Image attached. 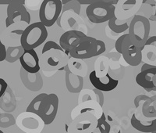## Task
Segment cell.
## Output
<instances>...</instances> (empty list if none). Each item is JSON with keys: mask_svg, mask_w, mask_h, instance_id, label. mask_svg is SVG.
I'll return each instance as SVG.
<instances>
[{"mask_svg": "<svg viewBox=\"0 0 156 133\" xmlns=\"http://www.w3.org/2000/svg\"><path fill=\"white\" fill-rule=\"evenodd\" d=\"M62 9L61 0H44L39 9L40 22L45 28L51 27L59 17Z\"/></svg>", "mask_w": 156, "mask_h": 133, "instance_id": "5b68a950", "label": "cell"}, {"mask_svg": "<svg viewBox=\"0 0 156 133\" xmlns=\"http://www.w3.org/2000/svg\"><path fill=\"white\" fill-rule=\"evenodd\" d=\"M109 133H111V132H109ZM116 133H121V130L119 129V130H118V131H117Z\"/></svg>", "mask_w": 156, "mask_h": 133, "instance_id": "83f0119b", "label": "cell"}, {"mask_svg": "<svg viewBox=\"0 0 156 133\" xmlns=\"http://www.w3.org/2000/svg\"><path fill=\"white\" fill-rule=\"evenodd\" d=\"M0 133H4V132L2 131V130H0Z\"/></svg>", "mask_w": 156, "mask_h": 133, "instance_id": "f1b7e54d", "label": "cell"}, {"mask_svg": "<svg viewBox=\"0 0 156 133\" xmlns=\"http://www.w3.org/2000/svg\"><path fill=\"white\" fill-rule=\"evenodd\" d=\"M6 57V49L3 43L0 40V62L5 61Z\"/></svg>", "mask_w": 156, "mask_h": 133, "instance_id": "603a6c76", "label": "cell"}, {"mask_svg": "<svg viewBox=\"0 0 156 133\" xmlns=\"http://www.w3.org/2000/svg\"><path fill=\"white\" fill-rule=\"evenodd\" d=\"M87 36L83 32L80 31H68L64 32L61 35L59 39V46L66 52V55H68L69 52L76 47L80 42L84 41Z\"/></svg>", "mask_w": 156, "mask_h": 133, "instance_id": "30bf717a", "label": "cell"}, {"mask_svg": "<svg viewBox=\"0 0 156 133\" xmlns=\"http://www.w3.org/2000/svg\"><path fill=\"white\" fill-rule=\"evenodd\" d=\"M23 1H12L7 7V17L5 20V25L9 27L16 22V20L20 18V21L30 23V15L23 6Z\"/></svg>", "mask_w": 156, "mask_h": 133, "instance_id": "9c48e42d", "label": "cell"}, {"mask_svg": "<svg viewBox=\"0 0 156 133\" xmlns=\"http://www.w3.org/2000/svg\"><path fill=\"white\" fill-rule=\"evenodd\" d=\"M118 1H93L86 9V15L91 23L108 22L115 16V7L112 2Z\"/></svg>", "mask_w": 156, "mask_h": 133, "instance_id": "3957f363", "label": "cell"}, {"mask_svg": "<svg viewBox=\"0 0 156 133\" xmlns=\"http://www.w3.org/2000/svg\"><path fill=\"white\" fill-rule=\"evenodd\" d=\"M156 75V67L140 71L136 76V82L140 87L144 88L147 92L156 91V87L152 82V78Z\"/></svg>", "mask_w": 156, "mask_h": 133, "instance_id": "4fadbf2b", "label": "cell"}, {"mask_svg": "<svg viewBox=\"0 0 156 133\" xmlns=\"http://www.w3.org/2000/svg\"><path fill=\"white\" fill-rule=\"evenodd\" d=\"M66 84L69 92L77 93L81 91L83 87V78L67 71L66 74Z\"/></svg>", "mask_w": 156, "mask_h": 133, "instance_id": "5bb4252c", "label": "cell"}, {"mask_svg": "<svg viewBox=\"0 0 156 133\" xmlns=\"http://www.w3.org/2000/svg\"><path fill=\"white\" fill-rule=\"evenodd\" d=\"M47 95H48L47 93H41V94L37 95L36 97H34L27 107V110H26L27 112L37 115L39 110L41 108V104H42L44 98L46 97Z\"/></svg>", "mask_w": 156, "mask_h": 133, "instance_id": "2e32d148", "label": "cell"}, {"mask_svg": "<svg viewBox=\"0 0 156 133\" xmlns=\"http://www.w3.org/2000/svg\"><path fill=\"white\" fill-rule=\"evenodd\" d=\"M8 85L3 78H0V98L5 94V91L7 89Z\"/></svg>", "mask_w": 156, "mask_h": 133, "instance_id": "7402d4cb", "label": "cell"}, {"mask_svg": "<svg viewBox=\"0 0 156 133\" xmlns=\"http://www.w3.org/2000/svg\"><path fill=\"white\" fill-rule=\"evenodd\" d=\"M155 6H156V4H155Z\"/></svg>", "mask_w": 156, "mask_h": 133, "instance_id": "4dcf8cb0", "label": "cell"}, {"mask_svg": "<svg viewBox=\"0 0 156 133\" xmlns=\"http://www.w3.org/2000/svg\"><path fill=\"white\" fill-rule=\"evenodd\" d=\"M108 28L112 31L115 32V33H117V34H120V33L126 31L129 28V26H128L126 22H124V23L122 24H118V19H117V17L115 16L113 17L108 22Z\"/></svg>", "mask_w": 156, "mask_h": 133, "instance_id": "ac0fdd59", "label": "cell"}, {"mask_svg": "<svg viewBox=\"0 0 156 133\" xmlns=\"http://www.w3.org/2000/svg\"><path fill=\"white\" fill-rule=\"evenodd\" d=\"M89 80L91 85L95 89L101 92H110L115 89L118 86L119 81L112 78L109 74H106L105 77L100 78L97 75L95 71H93L89 75Z\"/></svg>", "mask_w": 156, "mask_h": 133, "instance_id": "8fae6325", "label": "cell"}, {"mask_svg": "<svg viewBox=\"0 0 156 133\" xmlns=\"http://www.w3.org/2000/svg\"><path fill=\"white\" fill-rule=\"evenodd\" d=\"M98 50V39L87 36L84 41L69 52L70 57L76 60H87L95 57Z\"/></svg>", "mask_w": 156, "mask_h": 133, "instance_id": "ba28073f", "label": "cell"}, {"mask_svg": "<svg viewBox=\"0 0 156 133\" xmlns=\"http://www.w3.org/2000/svg\"><path fill=\"white\" fill-rule=\"evenodd\" d=\"M150 28V22L147 17L136 15L129 24L128 34L144 46V43L149 38Z\"/></svg>", "mask_w": 156, "mask_h": 133, "instance_id": "8992f818", "label": "cell"}, {"mask_svg": "<svg viewBox=\"0 0 156 133\" xmlns=\"http://www.w3.org/2000/svg\"><path fill=\"white\" fill-rule=\"evenodd\" d=\"M130 123H131V125L133 128L140 131V132L151 133L156 131V118L153 121H149L147 124H144L136 118L135 114H133L131 120H130Z\"/></svg>", "mask_w": 156, "mask_h": 133, "instance_id": "9a60e30c", "label": "cell"}, {"mask_svg": "<svg viewBox=\"0 0 156 133\" xmlns=\"http://www.w3.org/2000/svg\"><path fill=\"white\" fill-rule=\"evenodd\" d=\"M151 133H156V131H153V132H151Z\"/></svg>", "mask_w": 156, "mask_h": 133, "instance_id": "f546056e", "label": "cell"}, {"mask_svg": "<svg viewBox=\"0 0 156 133\" xmlns=\"http://www.w3.org/2000/svg\"><path fill=\"white\" fill-rule=\"evenodd\" d=\"M47 28L41 22H34L25 28L20 36V46L23 50H32L46 41Z\"/></svg>", "mask_w": 156, "mask_h": 133, "instance_id": "7a4b0ae2", "label": "cell"}, {"mask_svg": "<svg viewBox=\"0 0 156 133\" xmlns=\"http://www.w3.org/2000/svg\"><path fill=\"white\" fill-rule=\"evenodd\" d=\"M58 97L54 93L48 94L44 98L37 115L41 118L44 124L48 125L54 121L58 113Z\"/></svg>", "mask_w": 156, "mask_h": 133, "instance_id": "52a82bcc", "label": "cell"}, {"mask_svg": "<svg viewBox=\"0 0 156 133\" xmlns=\"http://www.w3.org/2000/svg\"><path fill=\"white\" fill-rule=\"evenodd\" d=\"M105 50H106V46H105V42L101 41V40L98 39V50L95 53V57L101 55V53H105Z\"/></svg>", "mask_w": 156, "mask_h": 133, "instance_id": "44dd1931", "label": "cell"}, {"mask_svg": "<svg viewBox=\"0 0 156 133\" xmlns=\"http://www.w3.org/2000/svg\"><path fill=\"white\" fill-rule=\"evenodd\" d=\"M68 57L62 49H53L41 54L40 68L44 71H54L62 70L66 66Z\"/></svg>", "mask_w": 156, "mask_h": 133, "instance_id": "277c9868", "label": "cell"}, {"mask_svg": "<svg viewBox=\"0 0 156 133\" xmlns=\"http://www.w3.org/2000/svg\"><path fill=\"white\" fill-rule=\"evenodd\" d=\"M23 49L21 46H10L6 50L5 61L9 63H13L19 60L23 53Z\"/></svg>", "mask_w": 156, "mask_h": 133, "instance_id": "e0dca14e", "label": "cell"}, {"mask_svg": "<svg viewBox=\"0 0 156 133\" xmlns=\"http://www.w3.org/2000/svg\"><path fill=\"white\" fill-rule=\"evenodd\" d=\"M115 48L129 66L136 67L141 63L144 46L129 34L122 35L117 39Z\"/></svg>", "mask_w": 156, "mask_h": 133, "instance_id": "6da1fadb", "label": "cell"}, {"mask_svg": "<svg viewBox=\"0 0 156 133\" xmlns=\"http://www.w3.org/2000/svg\"><path fill=\"white\" fill-rule=\"evenodd\" d=\"M96 128L98 129V131H92L90 133H109L111 131V126L106 121V117L104 113L98 119Z\"/></svg>", "mask_w": 156, "mask_h": 133, "instance_id": "d6986e66", "label": "cell"}, {"mask_svg": "<svg viewBox=\"0 0 156 133\" xmlns=\"http://www.w3.org/2000/svg\"><path fill=\"white\" fill-rule=\"evenodd\" d=\"M153 67H154V65H151V64H144V65L142 66L140 71H144V70L149 69V68H153Z\"/></svg>", "mask_w": 156, "mask_h": 133, "instance_id": "d4e9b609", "label": "cell"}, {"mask_svg": "<svg viewBox=\"0 0 156 133\" xmlns=\"http://www.w3.org/2000/svg\"><path fill=\"white\" fill-rule=\"evenodd\" d=\"M150 20H153V21H156V12H155V15L153 17H151Z\"/></svg>", "mask_w": 156, "mask_h": 133, "instance_id": "4316f807", "label": "cell"}, {"mask_svg": "<svg viewBox=\"0 0 156 133\" xmlns=\"http://www.w3.org/2000/svg\"><path fill=\"white\" fill-rule=\"evenodd\" d=\"M53 49H58V50H60V49L62 48L60 47L59 44H57L54 41L47 42L44 45V46H43V49L42 50H41V54H44V53L50 51V50H53Z\"/></svg>", "mask_w": 156, "mask_h": 133, "instance_id": "ffe728a7", "label": "cell"}, {"mask_svg": "<svg viewBox=\"0 0 156 133\" xmlns=\"http://www.w3.org/2000/svg\"><path fill=\"white\" fill-rule=\"evenodd\" d=\"M23 71L28 74L38 73L40 68V59L35 50H24L19 59Z\"/></svg>", "mask_w": 156, "mask_h": 133, "instance_id": "7c38bea8", "label": "cell"}, {"mask_svg": "<svg viewBox=\"0 0 156 133\" xmlns=\"http://www.w3.org/2000/svg\"><path fill=\"white\" fill-rule=\"evenodd\" d=\"M147 46H153L156 47V36H152L147 39L146 42L144 43V47Z\"/></svg>", "mask_w": 156, "mask_h": 133, "instance_id": "cb8c5ba5", "label": "cell"}, {"mask_svg": "<svg viewBox=\"0 0 156 133\" xmlns=\"http://www.w3.org/2000/svg\"><path fill=\"white\" fill-rule=\"evenodd\" d=\"M152 82H153V84H154V85L156 87V75H154V77H153L152 78Z\"/></svg>", "mask_w": 156, "mask_h": 133, "instance_id": "484cf974", "label": "cell"}]
</instances>
